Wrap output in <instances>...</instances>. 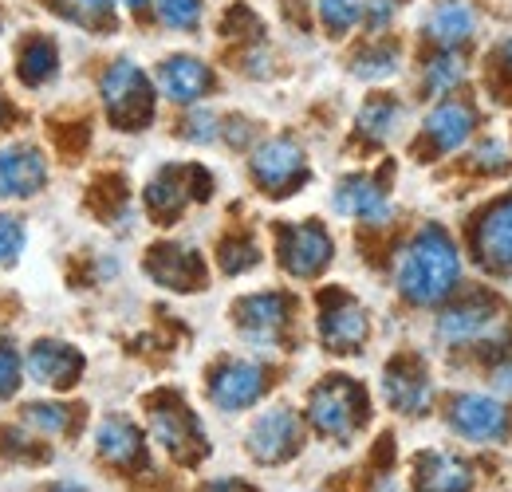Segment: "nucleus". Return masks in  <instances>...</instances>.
<instances>
[{"instance_id": "obj_1", "label": "nucleus", "mask_w": 512, "mask_h": 492, "mask_svg": "<svg viewBox=\"0 0 512 492\" xmlns=\"http://www.w3.org/2000/svg\"><path fill=\"white\" fill-rule=\"evenodd\" d=\"M457 280H461V256L446 229L438 225L418 229L394 268V284L402 300H410L414 308H434L457 288Z\"/></svg>"}, {"instance_id": "obj_2", "label": "nucleus", "mask_w": 512, "mask_h": 492, "mask_svg": "<svg viewBox=\"0 0 512 492\" xmlns=\"http://www.w3.org/2000/svg\"><path fill=\"white\" fill-rule=\"evenodd\" d=\"M99 99H103L107 123L115 130H146L158 111L154 79L127 56L107 60V67L99 71Z\"/></svg>"}, {"instance_id": "obj_3", "label": "nucleus", "mask_w": 512, "mask_h": 492, "mask_svg": "<svg viewBox=\"0 0 512 492\" xmlns=\"http://www.w3.org/2000/svg\"><path fill=\"white\" fill-rule=\"evenodd\" d=\"M308 422L323 437L347 441L367 422V390L347 374H327L308 394Z\"/></svg>"}, {"instance_id": "obj_4", "label": "nucleus", "mask_w": 512, "mask_h": 492, "mask_svg": "<svg viewBox=\"0 0 512 492\" xmlns=\"http://www.w3.org/2000/svg\"><path fill=\"white\" fill-rule=\"evenodd\" d=\"M249 174L260 193L268 197H288L296 193L300 185L308 182V154L296 138L288 134H276V138H264L249 158Z\"/></svg>"}, {"instance_id": "obj_5", "label": "nucleus", "mask_w": 512, "mask_h": 492, "mask_svg": "<svg viewBox=\"0 0 512 492\" xmlns=\"http://www.w3.org/2000/svg\"><path fill=\"white\" fill-rule=\"evenodd\" d=\"M276 256L280 268L292 280H316L335 256V241L320 221H300V225H284L276 233Z\"/></svg>"}, {"instance_id": "obj_6", "label": "nucleus", "mask_w": 512, "mask_h": 492, "mask_svg": "<svg viewBox=\"0 0 512 492\" xmlns=\"http://www.w3.org/2000/svg\"><path fill=\"white\" fill-rule=\"evenodd\" d=\"M371 339L367 308L347 292H327L320 308V343L335 355H355Z\"/></svg>"}, {"instance_id": "obj_7", "label": "nucleus", "mask_w": 512, "mask_h": 492, "mask_svg": "<svg viewBox=\"0 0 512 492\" xmlns=\"http://www.w3.org/2000/svg\"><path fill=\"white\" fill-rule=\"evenodd\" d=\"M52 166L48 154L32 142H4L0 146V201H28L48 189Z\"/></svg>"}, {"instance_id": "obj_8", "label": "nucleus", "mask_w": 512, "mask_h": 492, "mask_svg": "<svg viewBox=\"0 0 512 492\" xmlns=\"http://www.w3.org/2000/svg\"><path fill=\"white\" fill-rule=\"evenodd\" d=\"M190 197L205 201L209 197V174L201 166H193V185H190V166H166L158 170L150 185H146V209L158 225H170L182 217V209L190 205Z\"/></svg>"}, {"instance_id": "obj_9", "label": "nucleus", "mask_w": 512, "mask_h": 492, "mask_svg": "<svg viewBox=\"0 0 512 492\" xmlns=\"http://www.w3.org/2000/svg\"><path fill=\"white\" fill-rule=\"evenodd\" d=\"M217 87V71L201 56H186V52H174L154 67V91L178 107H197L209 91Z\"/></svg>"}, {"instance_id": "obj_10", "label": "nucleus", "mask_w": 512, "mask_h": 492, "mask_svg": "<svg viewBox=\"0 0 512 492\" xmlns=\"http://www.w3.org/2000/svg\"><path fill=\"white\" fill-rule=\"evenodd\" d=\"M264 390H268V370L253 359H225L209 374V402L225 414L256 406L264 398Z\"/></svg>"}, {"instance_id": "obj_11", "label": "nucleus", "mask_w": 512, "mask_h": 492, "mask_svg": "<svg viewBox=\"0 0 512 492\" xmlns=\"http://www.w3.org/2000/svg\"><path fill=\"white\" fill-rule=\"evenodd\" d=\"M150 430L178 461H197L205 453V433L190 414V406H182L170 394L150 402Z\"/></svg>"}, {"instance_id": "obj_12", "label": "nucleus", "mask_w": 512, "mask_h": 492, "mask_svg": "<svg viewBox=\"0 0 512 492\" xmlns=\"http://www.w3.org/2000/svg\"><path fill=\"white\" fill-rule=\"evenodd\" d=\"M60 63H64L60 40L52 32H44V28H28L12 48V75L28 91H40V87L56 83L60 79Z\"/></svg>"}, {"instance_id": "obj_13", "label": "nucleus", "mask_w": 512, "mask_h": 492, "mask_svg": "<svg viewBox=\"0 0 512 492\" xmlns=\"http://www.w3.org/2000/svg\"><path fill=\"white\" fill-rule=\"evenodd\" d=\"M83 367H87L83 351L64 339H36L24 355V374L48 390H71L83 378Z\"/></svg>"}, {"instance_id": "obj_14", "label": "nucleus", "mask_w": 512, "mask_h": 492, "mask_svg": "<svg viewBox=\"0 0 512 492\" xmlns=\"http://www.w3.org/2000/svg\"><path fill=\"white\" fill-rule=\"evenodd\" d=\"M304 441L300 430V418L288 410V406H276V410H264L249 430V453H253L260 465H280L288 457H296Z\"/></svg>"}, {"instance_id": "obj_15", "label": "nucleus", "mask_w": 512, "mask_h": 492, "mask_svg": "<svg viewBox=\"0 0 512 492\" xmlns=\"http://www.w3.org/2000/svg\"><path fill=\"white\" fill-rule=\"evenodd\" d=\"M449 426L465 441H497L509 430V410L489 394H461L449 402Z\"/></svg>"}, {"instance_id": "obj_16", "label": "nucleus", "mask_w": 512, "mask_h": 492, "mask_svg": "<svg viewBox=\"0 0 512 492\" xmlns=\"http://www.w3.org/2000/svg\"><path fill=\"white\" fill-rule=\"evenodd\" d=\"M473 123H477V115H473V107H469L465 99H442V103L422 119V150L434 154V158H438V154H453L457 146L469 142Z\"/></svg>"}, {"instance_id": "obj_17", "label": "nucleus", "mask_w": 512, "mask_h": 492, "mask_svg": "<svg viewBox=\"0 0 512 492\" xmlns=\"http://www.w3.org/2000/svg\"><path fill=\"white\" fill-rule=\"evenodd\" d=\"M237 327L253 339V343H276V335L288 327L292 315V300L284 292H256L233 304Z\"/></svg>"}, {"instance_id": "obj_18", "label": "nucleus", "mask_w": 512, "mask_h": 492, "mask_svg": "<svg viewBox=\"0 0 512 492\" xmlns=\"http://www.w3.org/2000/svg\"><path fill=\"white\" fill-rule=\"evenodd\" d=\"M146 272L154 284L174 288V292H193L205 284V264L186 245H154L146 256Z\"/></svg>"}, {"instance_id": "obj_19", "label": "nucleus", "mask_w": 512, "mask_h": 492, "mask_svg": "<svg viewBox=\"0 0 512 492\" xmlns=\"http://www.w3.org/2000/svg\"><path fill=\"white\" fill-rule=\"evenodd\" d=\"M383 394L398 414H422L430 406V398H434V386H430V374H426V367L418 359L402 355V359H394L386 367Z\"/></svg>"}, {"instance_id": "obj_20", "label": "nucleus", "mask_w": 512, "mask_h": 492, "mask_svg": "<svg viewBox=\"0 0 512 492\" xmlns=\"http://www.w3.org/2000/svg\"><path fill=\"white\" fill-rule=\"evenodd\" d=\"M331 205H335V213L355 217V221H367V225L390 221V197H386V189L371 174L343 178L339 189H335V197H331Z\"/></svg>"}, {"instance_id": "obj_21", "label": "nucleus", "mask_w": 512, "mask_h": 492, "mask_svg": "<svg viewBox=\"0 0 512 492\" xmlns=\"http://www.w3.org/2000/svg\"><path fill=\"white\" fill-rule=\"evenodd\" d=\"M473 248H477V260L489 272H512V197L501 201V205H493L477 221Z\"/></svg>"}, {"instance_id": "obj_22", "label": "nucleus", "mask_w": 512, "mask_h": 492, "mask_svg": "<svg viewBox=\"0 0 512 492\" xmlns=\"http://www.w3.org/2000/svg\"><path fill=\"white\" fill-rule=\"evenodd\" d=\"M422 32L438 44V48H449V52H461L473 36H477V12L469 0H438L422 24Z\"/></svg>"}, {"instance_id": "obj_23", "label": "nucleus", "mask_w": 512, "mask_h": 492, "mask_svg": "<svg viewBox=\"0 0 512 492\" xmlns=\"http://www.w3.org/2000/svg\"><path fill=\"white\" fill-rule=\"evenodd\" d=\"M469 485H473V473L457 453L430 449L414 465V489L418 492H469Z\"/></svg>"}, {"instance_id": "obj_24", "label": "nucleus", "mask_w": 512, "mask_h": 492, "mask_svg": "<svg viewBox=\"0 0 512 492\" xmlns=\"http://www.w3.org/2000/svg\"><path fill=\"white\" fill-rule=\"evenodd\" d=\"M44 8L91 36H111L119 28V0H44Z\"/></svg>"}, {"instance_id": "obj_25", "label": "nucleus", "mask_w": 512, "mask_h": 492, "mask_svg": "<svg viewBox=\"0 0 512 492\" xmlns=\"http://www.w3.org/2000/svg\"><path fill=\"white\" fill-rule=\"evenodd\" d=\"M493 319H497V308H493L489 296H469V300H461V304H453L449 311H442L438 335L449 339V343H469V339H477Z\"/></svg>"}, {"instance_id": "obj_26", "label": "nucleus", "mask_w": 512, "mask_h": 492, "mask_svg": "<svg viewBox=\"0 0 512 492\" xmlns=\"http://www.w3.org/2000/svg\"><path fill=\"white\" fill-rule=\"evenodd\" d=\"M95 449L111 465H134L142 457V430L130 418H123V414H111L95 430Z\"/></svg>"}, {"instance_id": "obj_27", "label": "nucleus", "mask_w": 512, "mask_h": 492, "mask_svg": "<svg viewBox=\"0 0 512 492\" xmlns=\"http://www.w3.org/2000/svg\"><path fill=\"white\" fill-rule=\"evenodd\" d=\"M402 67V48L386 36H371L355 56H351V75L363 79V83H383V79H394Z\"/></svg>"}, {"instance_id": "obj_28", "label": "nucleus", "mask_w": 512, "mask_h": 492, "mask_svg": "<svg viewBox=\"0 0 512 492\" xmlns=\"http://www.w3.org/2000/svg\"><path fill=\"white\" fill-rule=\"evenodd\" d=\"M398 123H402V103H398L390 91L371 95V99L359 107V119H355L359 134H363L367 142H375V146H383L386 138L398 130Z\"/></svg>"}, {"instance_id": "obj_29", "label": "nucleus", "mask_w": 512, "mask_h": 492, "mask_svg": "<svg viewBox=\"0 0 512 492\" xmlns=\"http://www.w3.org/2000/svg\"><path fill=\"white\" fill-rule=\"evenodd\" d=\"M461 75H465V60H461V52H449V48H438L426 67H422V91L426 95H449L457 83H461Z\"/></svg>"}, {"instance_id": "obj_30", "label": "nucleus", "mask_w": 512, "mask_h": 492, "mask_svg": "<svg viewBox=\"0 0 512 492\" xmlns=\"http://www.w3.org/2000/svg\"><path fill=\"white\" fill-rule=\"evenodd\" d=\"M316 20L323 36L343 40L363 24V0H316Z\"/></svg>"}, {"instance_id": "obj_31", "label": "nucleus", "mask_w": 512, "mask_h": 492, "mask_svg": "<svg viewBox=\"0 0 512 492\" xmlns=\"http://www.w3.org/2000/svg\"><path fill=\"white\" fill-rule=\"evenodd\" d=\"M150 12L170 32H197L205 20V0H154Z\"/></svg>"}, {"instance_id": "obj_32", "label": "nucleus", "mask_w": 512, "mask_h": 492, "mask_svg": "<svg viewBox=\"0 0 512 492\" xmlns=\"http://www.w3.org/2000/svg\"><path fill=\"white\" fill-rule=\"evenodd\" d=\"M71 418H75V410L64 406V402H32V406H24V422L40 437H64L71 430Z\"/></svg>"}, {"instance_id": "obj_33", "label": "nucleus", "mask_w": 512, "mask_h": 492, "mask_svg": "<svg viewBox=\"0 0 512 492\" xmlns=\"http://www.w3.org/2000/svg\"><path fill=\"white\" fill-rule=\"evenodd\" d=\"M256 260H260V252H256V245L249 237H229L225 245L217 248V264H221L225 276L249 272V268H256Z\"/></svg>"}, {"instance_id": "obj_34", "label": "nucleus", "mask_w": 512, "mask_h": 492, "mask_svg": "<svg viewBox=\"0 0 512 492\" xmlns=\"http://www.w3.org/2000/svg\"><path fill=\"white\" fill-rule=\"evenodd\" d=\"M24 241H28V229L20 217L12 213H0V268H12L24 252Z\"/></svg>"}, {"instance_id": "obj_35", "label": "nucleus", "mask_w": 512, "mask_h": 492, "mask_svg": "<svg viewBox=\"0 0 512 492\" xmlns=\"http://www.w3.org/2000/svg\"><path fill=\"white\" fill-rule=\"evenodd\" d=\"M20 382H24V355H20L8 339H0V398H4V402L16 398Z\"/></svg>"}, {"instance_id": "obj_36", "label": "nucleus", "mask_w": 512, "mask_h": 492, "mask_svg": "<svg viewBox=\"0 0 512 492\" xmlns=\"http://www.w3.org/2000/svg\"><path fill=\"white\" fill-rule=\"evenodd\" d=\"M394 16H398V0H363V24L359 28H367L371 36H386Z\"/></svg>"}, {"instance_id": "obj_37", "label": "nucleus", "mask_w": 512, "mask_h": 492, "mask_svg": "<svg viewBox=\"0 0 512 492\" xmlns=\"http://www.w3.org/2000/svg\"><path fill=\"white\" fill-rule=\"evenodd\" d=\"M217 134H221V123L205 107H193L190 119L182 123V138H190V142H217Z\"/></svg>"}, {"instance_id": "obj_38", "label": "nucleus", "mask_w": 512, "mask_h": 492, "mask_svg": "<svg viewBox=\"0 0 512 492\" xmlns=\"http://www.w3.org/2000/svg\"><path fill=\"white\" fill-rule=\"evenodd\" d=\"M481 162L485 166H505V150L497 142H489V146H481Z\"/></svg>"}, {"instance_id": "obj_39", "label": "nucleus", "mask_w": 512, "mask_h": 492, "mask_svg": "<svg viewBox=\"0 0 512 492\" xmlns=\"http://www.w3.org/2000/svg\"><path fill=\"white\" fill-rule=\"evenodd\" d=\"M497 63H501V71H505V75H512V36L497 48Z\"/></svg>"}, {"instance_id": "obj_40", "label": "nucleus", "mask_w": 512, "mask_h": 492, "mask_svg": "<svg viewBox=\"0 0 512 492\" xmlns=\"http://www.w3.org/2000/svg\"><path fill=\"white\" fill-rule=\"evenodd\" d=\"M150 4H154V0H119V8H127L130 16H146Z\"/></svg>"}, {"instance_id": "obj_41", "label": "nucleus", "mask_w": 512, "mask_h": 492, "mask_svg": "<svg viewBox=\"0 0 512 492\" xmlns=\"http://www.w3.org/2000/svg\"><path fill=\"white\" fill-rule=\"evenodd\" d=\"M205 492H253L249 485H241V481H213Z\"/></svg>"}, {"instance_id": "obj_42", "label": "nucleus", "mask_w": 512, "mask_h": 492, "mask_svg": "<svg viewBox=\"0 0 512 492\" xmlns=\"http://www.w3.org/2000/svg\"><path fill=\"white\" fill-rule=\"evenodd\" d=\"M52 492H87V489H79V485H56Z\"/></svg>"}, {"instance_id": "obj_43", "label": "nucleus", "mask_w": 512, "mask_h": 492, "mask_svg": "<svg viewBox=\"0 0 512 492\" xmlns=\"http://www.w3.org/2000/svg\"><path fill=\"white\" fill-rule=\"evenodd\" d=\"M0 28H4V20H0Z\"/></svg>"}]
</instances>
